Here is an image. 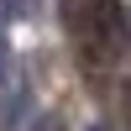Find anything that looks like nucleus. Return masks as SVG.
I'll return each instance as SVG.
<instances>
[{
  "mask_svg": "<svg viewBox=\"0 0 131 131\" xmlns=\"http://www.w3.org/2000/svg\"><path fill=\"white\" fill-rule=\"evenodd\" d=\"M89 131H110V126H89Z\"/></svg>",
  "mask_w": 131,
  "mask_h": 131,
  "instance_id": "nucleus-3",
  "label": "nucleus"
},
{
  "mask_svg": "<svg viewBox=\"0 0 131 131\" xmlns=\"http://www.w3.org/2000/svg\"><path fill=\"white\" fill-rule=\"evenodd\" d=\"M31 131H63V121H58V115H42V121L31 126Z\"/></svg>",
  "mask_w": 131,
  "mask_h": 131,
  "instance_id": "nucleus-2",
  "label": "nucleus"
},
{
  "mask_svg": "<svg viewBox=\"0 0 131 131\" xmlns=\"http://www.w3.org/2000/svg\"><path fill=\"white\" fill-rule=\"evenodd\" d=\"M16 16H26V0H0V21H16Z\"/></svg>",
  "mask_w": 131,
  "mask_h": 131,
  "instance_id": "nucleus-1",
  "label": "nucleus"
}]
</instances>
